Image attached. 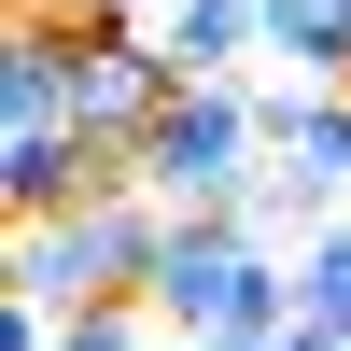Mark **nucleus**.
Here are the masks:
<instances>
[{"label": "nucleus", "instance_id": "nucleus-1", "mask_svg": "<svg viewBox=\"0 0 351 351\" xmlns=\"http://www.w3.org/2000/svg\"><path fill=\"white\" fill-rule=\"evenodd\" d=\"M155 324L169 337H211V351H267L295 324V253L267 239L253 211H169V253H155Z\"/></svg>", "mask_w": 351, "mask_h": 351}, {"label": "nucleus", "instance_id": "nucleus-2", "mask_svg": "<svg viewBox=\"0 0 351 351\" xmlns=\"http://www.w3.org/2000/svg\"><path fill=\"white\" fill-rule=\"evenodd\" d=\"M155 253H169V197L141 183V169H112V183H84L71 211H14V295H43V309L141 295Z\"/></svg>", "mask_w": 351, "mask_h": 351}, {"label": "nucleus", "instance_id": "nucleus-3", "mask_svg": "<svg viewBox=\"0 0 351 351\" xmlns=\"http://www.w3.org/2000/svg\"><path fill=\"white\" fill-rule=\"evenodd\" d=\"M127 169L169 197V211H253V183H267V112H253V71H225V84H169L155 127L127 141Z\"/></svg>", "mask_w": 351, "mask_h": 351}, {"label": "nucleus", "instance_id": "nucleus-4", "mask_svg": "<svg viewBox=\"0 0 351 351\" xmlns=\"http://www.w3.org/2000/svg\"><path fill=\"white\" fill-rule=\"evenodd\" d=\"M155 56L183 84H225V71H253V56H267V0H155Z\"/></svg>", "mask_w": 351, "mask_h": 351}, {"label": "nucleus", "instance_id": "nucleus-5", "mask_svg": "<svg viewBox=\"0 0 351 351\" xmlns=\"http://www.w3.org/2000/svg\"><path fill=\"white\" fill-rule=\"evenodd\" d=\"M112 169H127V155H112V141H84L71 112H56V127H14L0 183H14V211H71V197H84V183H112Z\"/></svg>", "mask_w": 351, "mask_h": 351}, {"label": "nucleus", "instance_id": "nucleus-6", "mask_svg": "<svg viewBox=\"0 0 351 351\" xmlns=\"http://www.w3.org/2000/svg\"><path fill=\"white\" fill-rule=\"evenodd\" d=\"M267 71L351 84V0H267Z\"/></svg>", "mask_w": 351, "mask_h": 351}, {"label": "nucleus", "instance_id": "nucleus-7", "mask_svg": "<svg viewBox=\"0 0 351 351\" xmlns=\"http://www.w3.org/2000/svg\"><path fill=\"white\" fill-rule=\"evenodd\" d=\"M295 324L351 337V211H324V225L295 239Z\"/></svg>", "mask_w": 351, "mask_h": 351}, {"label": "nucleus", "instance_id": "nucleus-8", "mask_svg": "<svg viewBox=\"0 0 351 351\" xmlns=\"http://www.w3.org/2000/svg\"><path fill=\"white\" fill-rule=\"evenodd\" d=\"M155 295H84V309H56V351H155Z\"/></svg>", "mask_w": 351, "mask_h": 351}, {"label": "nucleus", "instance_id": "nucleus-9", "mask_svg": "<svg viewBox=\"0 0 351 351\" xmlns=\"http://www.w3.org/2000/svg\"><path fill=\"white\" fill-rule=\"evenodd\" d=\"M0 351H56V309H43V295H14V309H0Z\"/></svg>", "mask_w": 351, "mask_h": 351}, {"label": "nucleus", "instance_id": "nucleus-10", "mask_svg": "<svg viewBox=\"0 0 351 351\" xmlns=\"http://www.w3.org/2000/svg\"><path fill=\"white\" fill-rule=\"evenodd\" d=\"M267 351H351V337H324V324H281V337H267Z\"/></svg>", "mask_w": 351, "mask_h": 351}, {"label": "nucleus", "instance_id": "nucleus-11", "mask_svg": "<svg viewBox=\"0 0 351 351\" xmlns=\"http://www.w3.org/2000/svg\"><path fill=\"white\" fill-rule=\"evenodd\" d=\"M71 14H127V28H141V14H155V0H71Z\"/></svg>", "mask_w": 351, "mask_h": 351}, {"label": "nucleus", "instance_id": "nucleus-12", "mask_svg": "<svg viewBox=\"0 0 351 351\" xmlns=\"http://www.w3.org/2000/svg\"><path fill=\"white\" fill-rule=\"evenodd\" d=\"M155 351H211V337H155Z\"/></svg>", "mask_w": 351, "mask_h": 351}]
</instances>
